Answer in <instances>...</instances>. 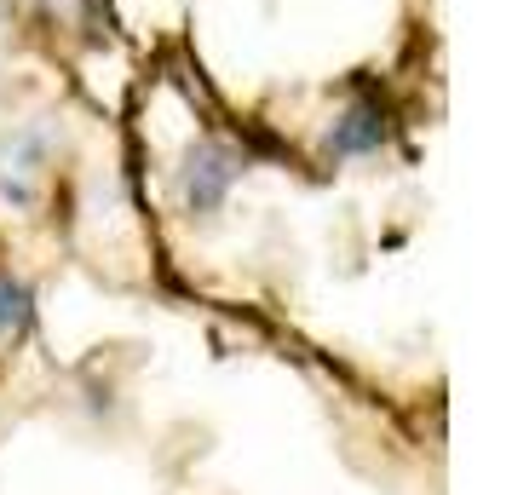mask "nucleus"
Wrapping results in <instances>:
<instances>
[{
    "label": "nucleus",
    "mask_w": 512,
    "mask_h": 495,
    "mask_svg": "<svg viewBox=\"0 0 512 495\" xmlns=\"http://www.w3.org/2000/svg\"><path fill=\"white\" fill-rule=\"evenodd\" d=\"M236 173H242V162H236L225 144H196L185 156V167H179V196H185L190 213H213L225 196H231Z\"/></svg>",
    "instance_id": "1"
},
{
    "label": "nucleus",
    "mask_w": 512,
    "mask_h": 495,
    "mask_svg": "<svg viewBox=\"0 0 512 495\" xmlns=\"http://www.w3.org/2000/svg\"><path fill=\"white\" fill-rule=\"evenodd\" d=\"M41 162H47V133L41 127L12 133V139L0 144V196L29 208L35 202V173H41Z\"/></svg>",
    "instance_id": "2"
},
{
    "label": "nucleus",
    "mask_w": 512,
    "mask_h": 495,
    "mask_svg": "<svg viewBox=\"0 0 512 495\" xmlns=\"http://www.w3.org/2000/svg\"><path fill=\"white\" fill-rule=\"evenodd\" d=\"M380 144H386V110H380L374 98L346 104V110L334 116V127H328V156H334V162L369 156V150H380Z\"/></svg>",
    "instance_id": "3"
},
{
    "label": "nucleus",
    "mask_w": 512,
    "mask_h": 495,
    "mask_svg": "<svg viewBox=\"0 0 512 495\" xmlns=\"http://www.w3.org/2000/svg\"><path fill=\"white\" fill-rule=\"evenodd\" d=\"M29 329H35V294L0 271V334H29Z\"/></svg>",
    "instance_id": "4"
}]
</instances>
